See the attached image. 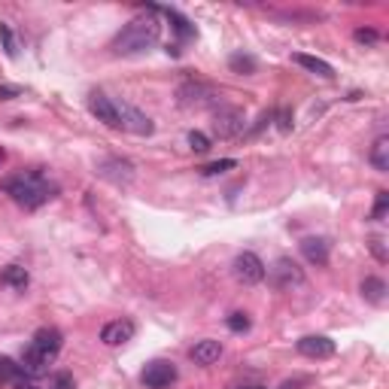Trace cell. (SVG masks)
<instances>
[{
  "mask_svg": "<svg viewBox=\"0 0 389 389\" xmlns=\"http://www.w3.org/2000/svg\"><path fill=\"white\" fill-rule=\"evenodd\" d=\"M356 40H359V43H377V40H381V34H377V30H371V28H359L356 30Z\"/></svg>",
  "mask_w": 389,
  "mask_h": 389,
  "instance_id": "29",
  "label": "cell"
},
{
  "mask_svg": "<svg viewBox=\"0 0 389 389\" xmlns=\"http://www.w3.org/2000/svg\"><path fill=\"white\" fill-rule=\"evenodd\" d=\"M18 381H25L18 362H13L9 356H0V383H18Z\"/></svg>",
  "mask_w": 389,
  "mask_h": 389,
  "instance_id": "21",
  "label": "cell"
},
{
  "mask_svg": "<svg viewBox=\"0 0 389 389\" xmlns=\"http://www.w3.org/2000/svg\"><path fill=\"white\" fill-rule=\"evenodd\" d=\"M177 365L168 362V359H156V362H149L146 368H143V374H140V381L146 389H170L173 383H177Z\"/></svg>",
  "mask_w": 389,
  "mask_h": 389,
  "instance_id": "3",
  "label": "cell"
},
{
  "mask_svg": "<svg viewBox=\"0 0 389 389\" xmlns=\"http://www.w3.org/2000/svg\"><path fill=\"white\" fill-rule=\"evenodd\" d=\"M152 13H161V16H168L180 40H194V25L189 22L186 16H180L177 9H170V6H152Z\"/></svg>",
  "mask_w": 389,
  "mask_h": 389,
  "instance_id": "17",
  "label": "cell"
},
{
  "mask_svg": "<svg viewBox=\"0 0 389 389\" xmlns=\"http://www.w3.org/2000/svg\"><path fill=\"white\" fill-rule=\"evenodd\" d=\"M30 347L43 356V359L55 362V356L61 353V347H64V335H61L55 325H43V329H37L34 341H30Z\"/></svg>",
  "mask_w": 389,
  "mask_h": 389,
  "instance_id": "9",
  "label": "cell"
},
{
  "mask_svg": "<svg viewBox=\"0 0 389 389\" xmlns=\"http://www.w3.org/2000/svg\"><path fill=\"white\" fill-rule=\"evenodd\" d=\"M28 389H34V386H28Z\"/></svg>",
  "mask_w": 389,
  "mask_h": 389,
  "instance_id": "35",
  "label": "cell"
},
{
  "mask_svg": "<svg viewBox=\"0 0 389 389\" xmlns=\"http://www.w3.org/2000/svg\"><path fill=\"white\" fill-rule=\"evenodd\" d=\"M22 95V88H16V86H0V100H13Z\"/></svg>",
  "mask_w": 389,
  "mask_h": 389,
  "instance_id": "31",
  "label": "cell"
},
{
  "mask_svg": "<svg viewBox=\"0 0 389 389\" xmlns=\"http://www.w3.org/2000/svg\"><path fill=\"white\" fill-rule=\"evenodd\" d=\"M243 389H255V386H243Z\"/></svg>",
  "mask_w": 389,
  "mask_h": 389,
  "instance_id": "34",
  "label": "cell"
},
{
  "mask_svg": "<svg viewBox=\"0 0 389 389\" xmlns=\"http://www.w3.org/2000/svg\"><path fill=\"white\" fill-rule=\"evenodd\" d=\"M298 353L307 356V359H332L335 356V341L332 337H325V335H307L298 341Z\"/></svg>",
  "mask_w": 389,
  "mask_h": 389,
  "instance_id": "12",
  "label": "cell"
},
{
  "mask_svg": "<svg viewBox=\"0 0 389 389\" xmlns=\"http://www.w3.org/2000/svg\"><path fill=\"white\" fill-rule=\"evenodd\" d=\"M0 283L9 286V289H25L30 283V274L22 268V265H6V268L0 271Z\"/></svg>",
  "mask_w": 389,
  "mask_h": 389,
  "instance_id": "19",
  "label": "cell"
},
{
  "mask_svg": "<svg viewBox=\"0 0 389 389\" xmlns=\"http://www.w3.org/2000/svg\"><path fill=\"white\" fill-rule=\"evenodd\" d=\"M4 192L18 204V207L37 210V207H43L46 201L55 198L58 186L43 177V170H18L13 177L4 180Z\"/></svg>",
  "mask_w": 389,
  "mask_h": 389,
  "instance_id": "2",
  "label": "cell"
},
{
  "mask_svg": "<svg viewBox=\"0 0 389 389\" xmlns=\"http://www.w3.org/2000/svg\"><path fill=\"white\" fill-rule=\"evenodd\" d=\"M88 110H91V116H95L98 122H104L107 128L122 131V119H119L116 100H110L104 91H91V95H88Z\"/></svg>",
  "mask_w": 389,
  "mask_h": 389,
  "instance_id": "5",
  "label": "cell"
},
{
  "mask_svg": "<svg viewBox=\"0 0 389 389\" xmlns=\"http://www.w3.org/2000/svg\"><path fill=\"white\" fill-rule=\"evenodd\" d=\"M4 158H6V152H4V149H0V165H4Z\"/></svg>",
  "mask_w": 389,
  "mask_h": 389,
  "instance_id": "33",
  "label": "cell"
},
{
  "mask_svg": "<svg viewBox=\"0 0 389 389\" xmlns=\"http://www.w3.org/2000/svg\"><path fill=\"white\" fill-rule=\"evenodd\" d=\"M386 210H389V192H377V201H374L371 219H377V222H383V216H386Z\"/></svg>",
  "mask_w": 389,
  "mask_h": 389,
  "instance_id": "26",
  "label": "cell"
},
{
  "mask_svg": "<svg viewBox=\"0 0 389 389\" xmlns=\"http://www.w3.org/2000/svg\"><path fill=\"white\" fill-rule=\"evenodd\" d=\"M271 283L277 286V289H292V286H304V271L298 268V262L292 259H277L271 268Z\"/></svg>",
  "mask_w": 389,
  "mask_h": 389,
  "instance_id": "8",
  "label": "cell"
},
{
  "mask_svg": "<svg viewBox=\"0 0 389 389\" xmlns=\"http://www.w3.org/2000/svg\"><path fill=\"white\" fill-rule=\"evenodd\" d=\"M228 67L234 70V74H243V76H250V74H255V58L252 55H247V52H238V55H231L228 58Z\"/></svg>",
  "mask_w": 389,
  "mask_h": 389,
  "instance_id": "22",
  "label": "cell"
},
{
  "mask_svg": "<svg viewBox=\"0 0 389 389\" xmlns=\"http://www.w3.org/2000/svg\"><path fill=\"white\" fill-rule=\"evenodd\" d=\"M368 250H371V255H374V259L381 262V265L389 262V252H386V247H383V238H371V240H368Z\"/></svg>",
  "mask_w": 389,
  "mask_h": 389,
  "instance_id": "27",
  "label": "cell"
},
{
  "mask_svg": "<svg viewBox=\"0 0 389 389\" xmlns=\"http://www.w3.org/2000/svg\"><path fill=\"white\" fill-rule=\"evenodd\" d=\"M210 100H213V88L204 83H182L177 88V104L182 110H201V107H207Z\"/></svg>",
  "mask_w": 389,
  "mask_h": 389,
  "instance_id": "10",
  "label": "cell"
},
{
  "mask_svg": "<svg viewBox=\"0 0 389 389\" xmlns=\"http://www.w3.org/2000/svg\"><path fill=\"white\" fill-rule=\"evenodd\" d=\"M265 262L259 259L255 252H240L238 259H234V277H238L243 286H255L265 280Z\"/></svg>",
  "mask_w": 389,
  "mask_h": 389,
  "instance_id": "7",
  "label": "cell"
},
{
  "mask_svg": "<svg viewBox=\"0 0 389 389\" xmlns=\"http://www.w3.org/2000/svg\"><path fill=\"white\" fill-rule=\"evenodd\" d=\"M189 356H192L194 365H213V362H219V356H222V344L213 341V337H204V341H198L192 347Z\"/></svg>",
  "mask_w": 389,
  "mask_h": 389,
  "instance_id": "15",
  "label": "cell"
},
{
  "mask_svg": "<svg viewBox=\"0 0 389 389\" xmlns=\"http://www.w3.org/2000/svg\"><path fill=\"white\" fill-rule=\"evenodd\" d=\"M292 61H295V64H298V67H304L307 74H313V76L335 79V67L329 64V61L316 58V55H304V52H298V55H292Z\"/></svg>",
  "mask_w": 389,
  "mask_h": 389,
  "instance_id": "16",
  "label": "cell"
},
{
  "mask_svg": "<svg viewBox=\"0 0 389 389\" xmlns=\"http://www.w3.org/2000/svg\"><path fill=\"white\" fill-rule=\"evenodd\" d=\"M55 389H74V377H70L67 371H61L55 377Z\"/></svg>",
  "mask_w": 389,
  "mask_h": 389,
  "instance_id": "30",
  "label": "cell"
},
{
  "mask_svg": "<svg viewBox=\"0 0 389 389\" xmlns=\"http://www.w3.org/2000/svg\"><path fill=\"white\" fill-rule=\"evenodd\" d=\"M189 146H192L194 152H207V149H210V137L201 134V131H192V134H189Z\"/></svg>",
  "mask_w": 389,
  "mask_h": 389,
  "instance_id": "28",
  "label": "cell"
},
{
  "mask_svg": "<svg viewBox=\"0 0 389 389\" xmlns=\"http://www.w3.org/2000/svg\"><path fill=\"white\" fill-rule=\"evenodd\" d=\"M359 292H362V298L368 304H383L386 301V283L381 277H365L362 286H359Z\"/></svg>",
  "mask_w": 389,
  "mask_h": 389,
  "instance_id": "18",
  "label": "cell"
},
{
  "mask_svg": "<svg viewBox=\"0 0 389 389\" xmlns=\"http://www.w3.org/2000/svg\"><path fill=\"white\" fill-rule=\"evenodd\" d=\"M116 110H119V119H122V131H131V134H137V137H149L152 131H156V122H152L146 112H140L137 107L116 104Z\"/></svg>",
  "mask_w": 389,
  "mask_h": 389,
  "instance_id": "6",
  "label": "cell"
},
{
  "mask_svg": "<svg viewBox=\"0 0 389 389\" xmlns=\"http://www.w3.org/2000/svg\"><path fill=\"white\" fill-rule=\"evenodd\" d=\"M161 40V22L158 13H152V6H143V13L134 16L112 40V52L116 55H140L149 52Z\"/></svg>",
  "mask_w": 389,
  "mask_h": 389,
  "instance_id": "1",
  "label": "cell"
},
{
  "mask_svg": "<svg viewBox=\"0 0 389 389\" xmlns=\"http://www.w3.org/2000/svg\"><path fill=\"white\" fill-rule=\"evenodd\" d=\"M371 165L374 170L386 173L389 170V137H377L374 146H371Z\"/></svg>",
  "mask_w": 389,
  "mask_h": 389,
  "instance_id": "20",
  "label": "cell"
},
{
  "mask_svg": "<svg viewBox=\"0 0 389 389\" xmlns=\"http://www.w3.org/2000/svg\"><path fill=\"white\" fill-rule=\"evenodd\" d=\"M134 323L131 320H112L107 323L104 329H100V341H104L107 347H122V344H128L131 337H134Z\"/></svg>",
  "mask_w": 389,
  "mask_h": 389,
  "instance_id": "13",
  "label": "cell"
},
{
  "mask_svg": "<svg viewBox=\"0 0 389 389\" xmlns=\"http://www.w3.org/2000/svg\"><path fill=\"white\" fill-rule=\"evenodd\" d=\"M234 168H238V161H234V158H222V161H213V165L201 168V173H204V177H219V173L234 170Z\"/></svg>",
  "mask_w": 389,
  "mask_h": 389,
  "instance_id": "23",
  "label": "cell"
},
{
  "mask_svg": "<svg viewBox=\"0 0 389 389\" xmlns=\"http://www.w3.org/2000/svg\"><path fill=\"white\" fill-rule=\"evenodd\" d=\"M243 125H247V119H243V110H238V107H219L216 116H213V134L219 140L238 137Z\"/></svg>",
  "mask_w": 389,
  "mask_h": 389,
  "instance_id": "4",
  "label": "cell"
},
{
  "mask_svg": "<svg viewBox=\"0 0 389 389\" xmlns=\"http://www.w3.org/2000/svg\"><path fill=\"white\" fill-rule=\"evenodd\" d=\"M225 325H228L231 332H238V335L240 332H250V316L247 313H231L228 320H225Z\"/></svg>",
  "mask_w": 389,
  "mask_h": 389,
  "instance_id": "25",
  "label": "cell"
},
{
  "mask_svg": "<svg viewBox=\"0 0 389 389\" xmlns=\"http://www.w3.org/2000/svg\"><path fill=\"white\" fill-rule=\"evenodd\" d=\"M298 247H301L304 259L310 265H316V268H325V265H329V250H332L329 238H304Z\"/></svg>",
  "mask_w": 389,
  "mask_h": 389,
  "instance_id": "14",
  "label": "cell"
},
{
  "mask_svg": "<svg viewBox=\"0 0 389 389\" xmlns=\"http://www.w3.org/2000/svg\"><path fill=\"white\" fill-rule=\"evenodd\" d=\"M98 173L104 180H110V182H116V186H128L131 180H134V165L131 161H125V158H104L98 165Z\"/></svg>",
  "mask_w": 389,
  "mask_h": 389,
  "instance_id": "11",
  "label": "cell"
},
{
  "mask_svg": "<svg viewBox=\"0 0 389 389\" xmlns=\"http://www.w3.org/2000/svg\"><path fill=\"white\" fill-rule=\"evenodd\" d=\"M280 131H292V119H289V112H280Z\"/></svg>",
  "mask_w": 389,
  "mask_h": 389,
  "instance_id": "32",
  "label": "cell"
},
{
  "mask_svg": "<svg viewBox=\"0 0 389 389\" xmlns=\"http://www.w3.org/2000/svg\"><path fill=\"white\" fill-rule=\"evenodd\" d=\"M0 40H4L6 55H9V58H16V55H18V46H16V34H13V28H9V25H0Z\"/></svg>",
  "mask_w": 389,
  "mask_h": 389,
  "instance_id": "24",
  "label": "cell"
}]
</instances>
